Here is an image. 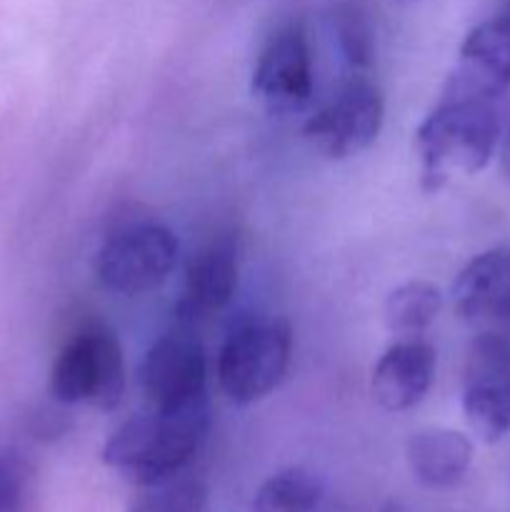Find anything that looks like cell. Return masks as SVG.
I'll list each match as a JSON object with an SVG mask.
<instances>
[{"instance_id":"cell-1","label":"cell","mask_w":510,"mask_h":512,"mask_svg":"<svg viewBox=\"0 0 510 512\" xmlns=\"http://www.w3.org/2000/svg\"><path fill=\"white\" fill-rule=\"evenodd\" d=\"M210 430V403L148 408L113 430L103 463L140 488L178 478L203 448Z\"/></svg>"},{"instance_id":"cell-2","label":"cell","mask_w":510,"mask_h":512,"mask_svg":"<svg viewBox=\"0 0 510 512\" xmlns=\"http://www.w3.org/2000/svg\"><path fill=\"white\" fill-rule=\"evenodd\" d=\"M500 145V118L493 100L443 95L415 130L420 188L438 193L453 175H475Z\"/></svg>"},{"instance_id":"cell-3","label":"cell","mask_w":510,"mask_h":512,"mask_svg":"<svg viewBox=\"0 0 510 512\" xmlns=\"http://www.w3.org/2000/svg\"><path fill=\"white\" fill-rule=\"evenodd\" d=\"M293 358V328L283 318H253L233 328L218 353V385L230 403L250 405L283 383Z\"/></svg>"},{"instance_id":"cell-4","label":"cell","mask_w":510,"mask_h":512,"mask_svg":"<svg viewBox=\"0 0 510 512\" xmlns=\"http://www.w3.org/2000/svg\"><path fill=\"white\" fill-rule=\"evenodd\" d=\"M125 393L120 340L105 325H88L63 345L50 368V395L63 405L113 410Z\"/></svg>"},{"instance_id":"cell-5","label":"cell","mask_w":510,"mask_h":512,"mask_svg":"<svg viewBox=\"0 0 510 512\" xmlns=\"http://www.w3.org/2000/svg\"><path fill=\"white\" fill-rule=\"evenodd\" d=\"M178 235L163 223H130L105 238L93 273L115 295H140L160 288L178 263Z\"/></svg>"},{"instance_id":"cell-6","label":"cell","mask_w":510,"mask_h":512,"mask_svg":"<svg viewBox=\"0 0 510 512\" xmlns=\"http://www.w3.org/2000/svg\"><path fill=\"white\" fill-rule=\"evenodd\" d=\"M383 120L385 100L378 85L365 75H350L338 93L305 120L303 135L323 158L348 160L378 140Z\"/></svg>"},{"instance_id":"cell-7","label":"cell","mask_w":510,"mask_h":512,"mask_svg":"<svg viewBox=\"0 0 510 512\" xmlns=\"http://www.w3.org/2000/svg\"><path fill=\"white\" fill-rule=\"evenodd\" d=\"M463 413L483 443L510 433V338L483 330L468 348L463 368Z\"/></svg>"},{"instance_id":"cell-8","label":"cell","mask_w":510,"mask_h":512,"mask_svg":"<svg viewBox=\"0 0 510 512\" xmlns=\"http://www.w3.org/2000/svg\"><path fill=\"white\" fill-rule=\"evenodd\" d=\"M250 90L273 113L303 110L313 98V55L300 23H285L268 35L250 75Z\"/></svg>"},{"instance_id":"cell-9","label":"cell","mask_w":510,"mask_h":512,"mask_svg":"<svg viewBox=\"0 0 510 512\" xmlns=\"http://www.w3.org/2000/svg\"><path fill=\"white\" fill-rule=\"evenodd\" d=\"M140 393L148 408H185L208 403V360L190 335L170 333L145 350L138 365Z\"/></svg>"},{"instance_id":"cell-10","label":"cell","mask_w":510,"mask_h":512,"mask_svg":"<svg viewBox=\"0 0 510 512\" xmlns=\"http://www.w3.org/2000/svg\"><path fill=\"white\" fill-rule=\"evenodd\" d=\"M510 88V0L493 18L475 25L458 50V65L443 95L498 100Z\"/></svg>"},{"instance_id":"cell-11","label":"cell","mask_w":510,"mask_h":512,"mask_svg":"<svg viewBox=\"0 0 510 512\" xmlns=\"http://www.w3.org/2000/svg\"><path fill=\"white\" fill-rule=\"evenodd\" d=\"M453 308L468 325L493 330L510 320V248L475 255L453 283Z\"/></svg>"},{"instance_id":"cell-12","label":"cell","mask_w":510,"mask_h":512,"mask_svg":"<svg viewBox=\"0 0 510 512\" xmlns=\"http://www.w3.org/2000/svg\"><path fill=\"white\" fill-rule=\"evenodd\" d=\"M438 355L423 338H400L378 358L370 378L375 403L388 413H405L423 403L435 380Z\"/></svg>"},{"instance_id":"cell-13","label":"cell","mask_w":510,"mask_h":512,"mask_svg":"<svg viewBox=\"0 0 510 512\" xmlns=\"http://www.w3.org/2000/svg\"><path fill=\"white\" fill-rule=\"evenodd\" d=\"M473 443L453 428H420L405 443V460L420 485L445 490L458 485L473 465Z\"/></svg>"},{"instance_id":"cell-14","label":"cell","mask_w":510,"mask_h":512,"mask_svg":"<svg viewBox=\"0 0 510 512\" xmlns=\"http://www.w3.org/2000/svg\"><path fill=\"white\" fill-rule=\"evenodd\" d=\"M238 275V250L233 240H213L188 260L183 308L193 315L218 313L233 300L238 290Z\"/></svg>"},{"instance_id":"cell-15","label":"cell","mask_w":510,"mask_h":512,"mask_svg":"<svg viewBox=\"0 0 510 512\" xmlns=\"http://www.w3.org/2000/svg\"><path fill=\"white\" fill-rule=\"evenodd\" d=\"M443 293L428 280H408L388 293L383 305L385 328L398 338H420L438 320Z\"/></svg>"},{"instance_id":"cell-16","label":"cell","mask_w":510,"mask_h":512,"mask_svg":"<svg viewBox=\"0 0 510 512\" xmlns=\"http://www.w3.org/2000/svg\"><path fill=\"white\" fill-rule=\"evenodd\" d=\"M325 495L320 475L308 468H283L263 480L253 498L255 512H315Z\"/></svg>"},{"instance_id":"cell-17","label":"cell","mask_w":510,"mask_h":512,"mask_svg":"<svg viewBox=\"0 0 510 512\" xmlns=\"http://www.w3.org/2000/svg\"><path fill=\"white\" fill-rule=\"evenodd\" d=\"M333 28L340 53L348 60V65H353L355 70L370 68L375 58V38L363 10L350 3H343L335 10Z\"/></svg>"},{"instance_id":"cell-18","label":"cell","mask_w":510,"mask_h":512,"mask_svg":"<svg viewBox=\"0 0 510 512\" xmlns=\"http://www.w3.org/2000/svg\"><path fill=\"white\" fill-rule=\"evenodd\" d=\"M208 490L195 478H173L150 488L130 512H205Z\"/></svg>"},{"instance_id":"cell-19","label":"cell","mask_w":510,"mask_h":512,"mask_svg":"<svg viewBox=\"0 0 510 512\" xmlns=\"http://www.w3.org/2000/svg\"><path fill=\"white\" fill-rule=\"evenodd\" d=\"M30 473L20 460L0 455V512H28Z\"/></svg>"},{"instance_id":"cell-20","label":"cell","mask_w":510,"mask_h":512,"mask_svg":"<svg viewBox=\"0 0 510 512\" xmlns=\"http://www.w3.org/2000/svg\"><path fill=\"white\" fill-rule=\"evenodd\" d=\"M500 168H503V173L510 178V133L505 135L503 148H500Z\"/></svg>"}]
</instances>
